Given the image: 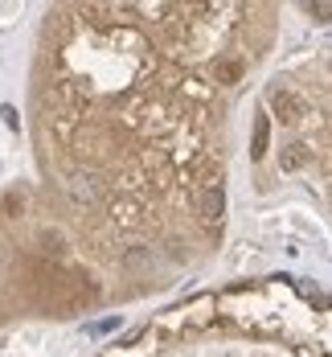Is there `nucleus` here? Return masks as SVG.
<instances>
[{
    "instance_id": "obj_9",
    "label": "nucleus",
    "mask_w": 332,
    "mask_h": 357,
    "mask_svg": "<svg viewBox=\"0 0 332 357\" xmlns=\"http://www.w3.org/2000/svg\"><path fill=\"white\" fill-rule=\"evenodd\" d=\"M0 115H4V123H8V128H17V123H21V119H17V111H13V107H4Z\"/></svg>"
},
{
    "instance_id": "obj_3",
    "label": "nucleus",
    "mask_w": 332,
    "mask_h": 357,
    "mask_svg": "<svg viewBox=\"0 0 332 357\" xmlns=\"http://www.w3.org/2000/svg\"><path fill=\"white\" fill-rule=\"evenodd\" d=\"M197 210H201L205 222H221V214H226V193H221V185H218V189H201Z\"/></svg>"
},
{
    "instance_id": "obj_2",
    "label": "nucleus",
    "mask_w": 332,
    "mask_h": 357,
    "mask_svg": "<svg viewBox=\"0 0 332 357\" xmlns=\"http://www.w3.org/2000/svg\"><path fill=\"white\" fill-rule=\"evenodd\" d=\"M242 74H246V58H238V54L218 58V66H214V78H218L221 86H234V82H242Z\"/></svg>"
},
{
    "instance_id": "obj_4",
    "label": "nucleus",
    "mask_w": 332,
    "mask_h": 357,
    "mask_svg": "<svg viewBox=\"0 0 332 357\" xmlns=\"http://www.w3.org/2000/svg\"><path fill=\"white\" fill-rule=\"evenodd\" d=\"M267 144H271V119H267V115H255V144H251V160H262V156H267Z\"/></svg>"
},
{
    "instance_id": "obj_1",
    "label": "nucleus",
    "mask_w": 332,
    "mask_h": 357,
    "mask_svg": "<svg viewBox=\"0 0 332 357\" xmlns=\"http://www.w3.org/2000/svg\"><path fill=\"white\" fill-rule=\"evenodd\" d=\"M271 107H275V115L283 119V123H299L303 119V99L299 95H292V91H271Z\"/></svg>"
},
{
    "instance_id": "obj_8",
    "label": "nucleus",
    "mask_w": 332,
    "mask_h": 357,
    "mask_svg": "<svg viewBox=\"0 0 332 357\" xmlns=\"http://www.w3.org/2000/svg\"><path fill=\"white\" fill-rule=\"evenodd\" d=\"M308 13H312L316 21H332V4H308Z\"/></svg>"
},
{
    "instance_id": "obj_5",
    "label": "nucleus",
    "mask_w": 332,
    "mask_h": 357,
    "mask_svg": "<svg viewBox=\"0 0 332 357\" xmlns=\"http://www.w3.org/2000/svg\"><path fill=\"white\" fill-rule=\"evenodd\" d=\"M303 165H308V148H303V144H287V148L279 152V169L295 173V169H303Z\"/></svg>"
},
{
    "instance_id": "obj_6",
    "label": "nucleus",
    "mask_w": 332,
    "mask_h": 357,
    "mask_svg": "<svg viewBox=\"0 0 332 357\" xmlns=\"http://www.w3.org/2000/svg\"><path fill=\"white\" fill-rule=\"evenodd\" d=\"M41 250H45V255H66V238H62L58 230H45V234H41Z\"/></svg>"
},
{
    "instance_id": "obj_7",
    "label": "nucleus",
    "mask_w": 332,
    "mask_h": 357,
    "mask_svg": "<svg viewBox=\"0 0 332 357\" xmlns=\"http://www.w3.org/2000/svg\"><path fill=\"white\" fill-rule=\"evenodd\" d=\"M21 210H25V193H8V197H4V214L17 218Z\"/></svg>"
}]
</instances>
